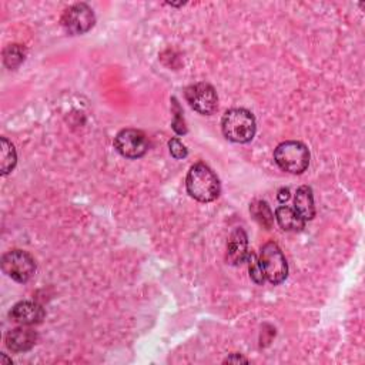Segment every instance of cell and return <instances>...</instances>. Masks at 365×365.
<instances>
[{"label":"cell","mask_w":365,"mask_h":365,"mask_svg":"<svg viewBox=\"0 0 365 365\" xmlns=\"http://www.w3.org/2000/svg\"><path fill=\"white\" fill-rule=\"evenodd\" d=\"M224 362H249V359L245 358L242 355H240V354H232L231 356L224 359Z\"/></svg>","instance_id":"ffe728a7"},{"label":"cell","mask_w":365,"mask_h":365,"mask_svg":"<svg viewBox=\"0 0 365 365\" xmlns=\"http://www.w3.org/2000/svg\"><path fill=\"white\" fill-rule=\"evenodd\" d=\"M277 198H279V201H280V203H286V201H288V200H290V190H288V189H281V190L279 191Z\"/></svg>","instance_id":"44dd1931"},{"label":"cell","mask_w":365,"mask_h":365,"mask_svg":"<svg viewBox=\"0 0 365 365\" xmlns=\"http://www.w3.org/2000/svg\"><path fill=\"white\" fill-rule=\"evenodd\" d=\"M249 238L246 231L241 227L235 228L227 242V263L231 266H240L246 263L249 250Z\"/></svg>","instance_id":"30bf717a"},{"label":"cell","mask_w":365,"mask_h":365,"mask_svg":"<svg viewBox=\"0 0 365 365\" xmlns=\"http://www.w3.org/2000/svg\"><path fill=\"white\" fill-rule=\"evenodd\" d=\"M184 96L190 107L203 116L213 114L218 107V97L215 89L208 83L201 82L189 86L184 91Z\"/></svg>","instance_id":"52a82bcc"},{"label":"cell","mask_w":365,"mask_h":365,"mask_svg":"<svg viewBox=\"0 0 365 365\" xmlns=\"http://www.w3.org/2000/svg\"><path fill=\"white\" fill-rule=\"evenodd\" d=\"M26 59V49L21 45H11L4 52L5 66L11 70L18 69Z\"/></svg>","instance_id":"2e32d148"},{"label":"cell","mask_w":365,"mask_h":365,"mask_svg":"<svg viewBox=\"0 0 365 365\" xmlns=\"http://www.w3.org/2000/svg\"><path fill=\"white\" fill-rule=\"evenodd\" d=\"M38 334L30 328H15L6 335V345L13 352H26L36 344Z\"/></svg>","instance_id":"8fae6325"},{"label":"cell","mask_w":365,"mask_h":365,"mask_svg":"<svg viewBox=\"0 0 365 365\" xmlns=\"http://www.w3.org/2000/svg\"><path fill=\"white\" fill-rule=\"evenodd\" d=\"M116 150L126 159H140L149 150L146 135L136 129H125L117 133L114 139Z\"/></svg>","instance_id":"ba28073f"},{"label":"cell","mask_w":365,"mask_h":365,"mask_svg":"<svg viewBox=\"0 0 365 365\" xmlns=\"http://www.w3.org/2000/svg\"><path fill=\"white\" fill-rule=\"evenodd\" d=\"M221 130L224 137L232 143H249L257 132L256 117L246 108L227 110L221 118Z\"/></svg>","instance_id":"6da1fadb"},{"label":"cell","mask_w":365,"mask_h":365,"mask_svg":"<svg viewBox=\"0 0 365 365\" xmlns=\"http://www.w3.org/2000/svg\"><path fill=\"white\" fill-rule=\"evenodd\" d=\"M294 210L305 223L314 218L315 206H314V196H313L311 187L303 186L297 190L296 198H294Z\"/></svg>","instance_id":"7c38bea8"},{"label":"cell","mask_w":365,"mask_h":365,"mask_svg":"<svg viewBox=\"0 0 365 365\" xmlns=\"http://www.w3.org/2000/svg\"><path fill=\"white\" fill-rule=\"evenodd\" d=\"M259 260H260L264 277L269 283L277 286L286 281L288 276V264L281 249L276 245V242L270 241L262 247Z\"/></svg>","instance_id":"277c9868"},{"label":"cell","mask_w":365,"mask_h":365,"mask_svg":"<svg viewBox=\"0 0 365 365\" xmlns=\"http://www.w3.org/2000/svg\"><path fill=\"white\" fill-rule=\"evenodd\" d=\"M250 211H252L254 220L260 225H263L267 230H270L273 227V224H274V214H273L270 206L266 201H263V200L254 201L250 206Z\"/></svg>","instance_id":"9a60e30c"},{"label":"cell","mask_w":365,"mask_h":365,"mask_svg":"<svg viewBox=\"0 0 365 365\" xmlns=\"http://www.w3.org/2000/svg\"><path fill=\"white\" fill-rule=\"evenodd\" d=\"M60 22L69 35L79 36L87 33L94 26L96 16L86 4H76L64 11Z\"/></svg>","instance_id":"8992f818"},{"label":"cell","mask_w":365,"mask_h":365,"mask_svg":"<svg viewBox=\"0 0 365 365\" xmlns=\"http://www.w3.org/2000/svg\"><path fill=\"white\" fill-rule=\"evenodd\" d=\"M276 220L284 231H301L305 227V221L298 215L294 208L288 206L277 207Z\"/></svg>","instance_id":"4fadbf2b"},{"label":"cell","mask_w":365,"mask_h":365,"mask_svg":"<svg viewBox=\"0 0 365 365\" xmlns=\"http://www.w3.org/2000/svg\"><path fill=\"white\" fill-rule=\"evenodd\" d=\"M173 101V110H174V120H173V130L179 135V136H183L187 133V128H186V121H184V117H183V110L177 101L176 97L172 99Z\"/></svg>","instance_id":"ac0fdd59"},{"label":"cell","mask_w":365,"mask_h":365,"mask_svg":"<svg viewBox=\"0 0 365 365\" xmlns=\"http://www.w3.org/2000/svg\"><path fill=\"white\" fill-rule=\"evenodd\" d=\"M246 262L249 264V273H250L252 280L256 284L263 286L266 283V277H264V273H263V269H262V264H260V260H259L257 254L253 253V252H249Z\"/></svg>","instance_id":"e0dca14e"},{"label":"cell","mask_w":365,"mask_h":365,"mask_svg":"<svg viewBox=\"0 0 365 365\" xmlns=\"http://www.w3.org/2000/svg\"><path fill=\"white\" fill-rule=\"evenodd\" d=\"M169 150H170V155L177 159V160H181V159H186L187 155H189V150L187 147L180 142V139L177 137H173L170 142H169Z\"/></svg>","instance_id":"d6986e66"},{"label":"cell","mask_w":365,"mask_h":365,"mask_svg":"<svg viewBox=\"0 0 365 365\" xmlns=\"http://www.w3.org/2000/svg\"><path fill=\"white\" fill-rule=\"evenodd\" d=\"M4 273L18 283H28L35 271L36 263L33 257L23 250H12L2 259Z\"/></svg>","instance_id":"5b68a950"},{"label":"cell","mask_w":365,"mask_h":365,"mask_svg":"<svg viewBox=\"0 0 365 365\" xmlns=\"http://www.w3.org/2000/svg\"><path fill=\"white\" fill-rule=\"evenodd\" d=\"M186 187L189 194L200 203H211L221 193V184L218 177L204 163H197L191 166L186 179Z\"/></svg>","instance_id":"7a4b0ae2"},{"label":"cell","mask_w":365,"mask_h":365,"mask_svg":"<svg viewBox=\"0 0 365 365\" xmlns=\"http://www.w3.org/2000/svg\"><path fill=\"white\" fill-rule=\"evenodd\" d=\"M45 308L33 301H21L9 313L12 321L21 325H36L45 320Z\"/></svg>","instance_id":"9c48e42d"},{"label":"cell","mask_w":365,"mask_h":365,"mask_svg":"<svg viewBox=\"0 0 365 365\" xmlns=\"http://www.w3.org/2000/svg\"><path fill=\"white\" fill-rule=\"evenodd\" d=\"M274 160L281 170L291 174H301L308 169L310 150L301 142H284L277 146Z\"/></svg>","instance_id":"3957f363"},{"label":"cell","mask_w":365,"mask_h":365,"mask_svg":"<svg viewBox=\"0 0 365 365\" xmlns=\"http://www.w3.org/2000/svg\"><path fill=\"white\" fill-rule=\"evenodd\" d=\"M18 163V155L15 150V146L6 139H0V172L2 176H8Z\"/></svg>","instance_id":"5bb4252c"}]
</instances>
